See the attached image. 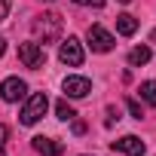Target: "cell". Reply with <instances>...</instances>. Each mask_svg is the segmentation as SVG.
I'll list each match as a JSON object with an SVG mask.
<instances>
[{"label":"cell","mask_w":156,"mask_h":156,"mask_svg":"<svg viewBox=\"0 0 156 156\" xmlns=\"http://www.w3.org/2000/svg\"><path fill=\"white\" fill-rule=\"evenodd\" d=\"M9 16V0H0V22H6Z\"/></svg>","instance_id":"d6986e66"},{"label":"cell","mask_w":156,"mask_h":156,"mask_svg":"<svg viewBox=\"0 0 156 156\" xmlns=\"http://www.w3.org/2000/svg\"><path fill=\"white\" fill-rule=\"evenodd\" d=\"M6 138H9V129L0 126V156H6Z\"/></svg>","instance_id":"9a60e30c"},{"label":"cell","mask_w":156,"mask_h":156,"mask_svg":"<svg viewBox=\"0 0 156 156\" xmlns=\"http://www.w3.org/2000/svg\"><path fill=\"white\" fill-rule=\"evenodd\" d=\"M150 61V46H135L132 52H129V64L132 67H141V64H147Z\"/></svg>","instance_id":"8fae6325"},{"label":"cell","mask_w":156,"mask_h":156,"mask_svg":"<svg viewBox=\"0 0 156 156\" xmlns=\"http://www.w3.org/2000/svg\"><path fill=\"white\" fill-rule=\"evenodd\" d=\"M19 61L25 67H31V70H40L46 64V49L40 43H22L19 46Z\"/></svg>","instance_id":"3957f363"},{"label":"cell","mask_w":156,"mask_h":156,"mask_svg":"<svg viewBox=\"0 0 156 156\" xmlns=\"http://www.w3.org/2000/svg\"><path fill=\"white\" fill-rule=\"evenodd\" d=\"M76 6H92V9H101L104 6V0H73Z\"/></svg>","instance_id":"2e32d148"},{"label":"cell","mask_w":156,"mask_h":156,"mask_svg":"<svg viewBox=\"0 0 156 156\" xmlns=\"http://www.w3.org/2000/svg\"><path fill=\"white\" fill-rule=\"evenodd\" d=\"M119 3H129V0H119Z\"/></svg>","instance_id":"44dd1931"},{"label":"cell","mask_w":156,"mask_h":156,"mask_svg":"<svg viewBox=\"0 0 156 156\" xmlns=\"http://www.w3.org/2000/svg\"><path fill=\"white\" fill-rule=\"evenodd\" d=\"M0 95H3V101L16 104V101H22L28 95V86H25V80H19V76H9V80H3V86H0Z\"/></svg>","instance_id":"8992f818"},{"label":"cell","mask_w":156,"mask_h":156,"mask_svg":"<svg viewBox=\"0 0 156 156\" xmlns=\"http://www.w3.org/2000/svg\"><path fill=\"white\" fill-rule=\"evenodd\" d=\"M126 107H129V113H132L135 119H141V116H144V110H141V104H138L135 98H126Z\"/></svg>","instance_id":"5bb4252c"},{"label":"cell","mask_w":156,"mask_h":156,"mask_svg":"<svg viewBox=\"0 0 156 156\" xmlns=\"http://www.w3.org/2000/svg\"><path fill=\"white\" fill-rule=\"evenodd\" d=\"M116 31H119L122 37H132V34L138 31V19L129 16V12H126V16H116Z\"/></svg>","instance_id":"30bf717a"},{"label":"cell","mask_w":156,"mask_h":156,"mask_svg":"<svg viewBox=\"0 0 156 156\" xmlns=\"http://www.w3.org/2000/svg\"><path fill=\"white\" fill-rule=\"evenodd\" d=\"M6 52V43H3V37H0V55H3Z\"/></svg>","instance_id":"ffe728a7"},{"label":"cell","mask_w":156,"mask_h":156,"mask_svg":"<svg viewBox=\"0 0 156 156\" xmlns=\"http://www.w3.org/2000/svg\"><path fill=\"white\" fill-rule=\"evenodd\" d=\"M116 119H119V110H116V107H107V119H104V122H107V126H113Z\"/></svg>","instance_id":"ac0fdd59"},{"label":"cell","mask_w":156,"mask_h":156,"mask_svg":"<svg viewBox=\"0 0 156 156\" xmlns=\"http://www.w3.org/2000/svg\"><path fill=\"white\" fill-rule=\"evenodd\" d=\"M55 116H58V119H64V122H70V119L76 116V110H73V107H70V104L61 98V101L55 104Z\"/></svg>","instance_id":"7c38bea8"},{"label":"cell","mask_w":156,"mask_h":156,"mask_svg":"<svg viewBox=\"0 0 156 156\" xmlns=\"http://www.w3.org/2000/svg\"><path fill=\"white\" fill-rule=\"evenodd\" d=\"M110 147H113L116 153H126V156H144V141H141L138 135H126V138L113 141Z\"/></svg>","instance_id":"52a82bcc"},{"label":"cell","mask_w":156,"mask_h":156,"mask_svg":"<svg viewBox=\"0 0 156 156\" xmlns=\"http://www.w3.org/2000/svg\"><path fill=\"white\" fill-rule=\"evenodd\" d=\"M70 122H73V126H70V129H73V135H86V122H80L76 116H73Z\"/></svg>","instance_id":"e0dca14e"},{"label":"cell","mask_w":156,"mask_h":156,"mask_svg":"<svg viewBox=\"0 0 156 156\" xmlns=\"http://www.w3.org/2000/svg\"><path fill=\"white\" fill-rule=\"evenodd\" d=\"M31 147H34L40 156H61V153H64V144H61V141H55V138H43V135H37V138L31 141Z\"/></svg>","instance_id":"9c48e42d"},{"label":"cell","mask_w":156,"mask_h":156,"mask_svg":"<svg viewBox=\"0 0 156 156\" xmlns=\"http://www.w3.org/2000/svg\"><path fill=\"white\" fill-rule=\"evenodd\" d=\"M86 37H89L92 52H110V49H113V43H116V40H113V34H110V31H104L101 25H92Z\"/></svg>","instance_id":"5b68a950"},{"label":"cell","mask_w":156,"mask_h":156,"mask_svg":"<svg viewBox=\"0 0 156 156\" xmlns=\"http://www.w3.org/2000/svg\"><path fill=\"white\" fill-rule=\"evenodd\" d=\"M58 58L67 64V67H80L83 64V43L76 40V37H67V40H61V46H58Z\"/></svg>","instance_id":"277c9868"},{"label":"cell","mask_w":156,"mask_h":156,"mask_svg":"<svg viewBox=\"0 0 156 156\" xmlns=\"http://www.w3.org/2000/svg\"><path fill=\"white\" fill-rule=\"evenodd\" d=\"M46 107H49L46 92H34V95L25 101V107H22V126H34V122H40V119L46 116Z\"/></svg>","instance_id":"7a4b0ae2"},{"label":"cell","mask_w":156,"mask_h":156,"mask_svg":"<svg viewBox=\"0 0 156 156\" xmlns=\"http://www.w3.org/2000/svg\"><path fill=\"white\" fill-rule=\"evenodd\" d=\"M89 92H92V83L86 76H67L64 80V95L67 98H86Z\"/></svg>","instance_id":"ba28073f"},{"label":"cell","mask_w":156,"mask_h":156,"mask_svg":"<svg viewBox=\"0 0 156 156\" xmlns=\"http://www.w3.org/2000/svg\"><path fill=\"white\" fill-rule=\"evenodd\" d=\"M61 16L58 12H43V16H37L34 22H31V31H34V37H37V43L40 46H46V43H55L58 37H61Z\"/></svg>","instance_id":"6da1fadb"},{"label":"cell","mask_w":156,"mask_h":156,"mask_svg":"<svg viewBox=\"0 0 156 156\" xmlns=\"http://www.w3.org/2000/svg\"><path fill=\"white\" fill-rule=\"evenodd\" d=\"M141 98H144L150 107H156V83H153V80L141 83Z\"/></svg>","instance_id":"4fadbf2b"}]
</instances>
